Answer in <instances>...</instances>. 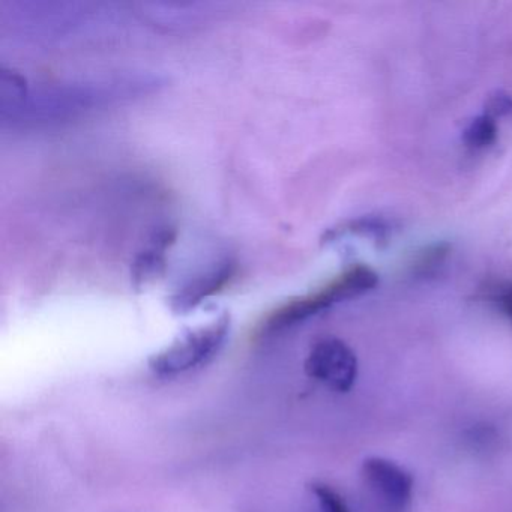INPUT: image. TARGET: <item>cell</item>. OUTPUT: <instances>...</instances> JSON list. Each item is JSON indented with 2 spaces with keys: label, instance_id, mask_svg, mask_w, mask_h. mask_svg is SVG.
<instances>
[{
  "label": "cell",
  "instance_id": "obj_12",
  "mask_svg": "<svg viewBox=\"0 0 512 512\" xmlns=\"http://www.w3.org/2000/svg\"><path fill=\"white\" fill-rule=\"evenodd\" d=\"M485 113L491 118L512 119V97L506 92L496 91L485 101Z\"/></svg>",
  "mask_w": 512,
  "mask_h": 512
},
{
  "label": "cell",
  "instance_id": "obj_8",
  "mask_svg": "<svg viewBox=\"0 0 512 512\" xmlns=\"http://www.w3.org/2000/svg\"><path fill=\"white\" fill-rule=\"evenodd\" d=\"M497 137H499V128H497L496 119L484 113L467 124L461 139L467 148L473 151H484L497 142Z\"/></svg>",
  "mask_w": 512,
  "mask_h": 512
},
{
  "label": "cell",
  "instance_id": "obj_7",
  "mask_svg": "<svg viewBox=\"0 0 512 512\" xmlns=\"http://www.w3.org/2000/svg\"><path fill=\"white\" fill-rule=\"evenodd\" d=\"M391 226L388 221L380 217H359L344 221L340 226L329 229L323 235V242H332L344 235H358L374 239L376 244H385L388 241Z\"/></svg>",
  "mask_w": 512,
  "mask_h": 512
},
{
  "label": "cell",
  "instance_id": "obj_9",
  "mask_svg": "<svg viewBox=\"0 0 512 512\" xmlns=\"http://www.w3.org/2000/svg\"><path fill=\"white\" fill-rule=\"evenodd\" d=\"M452 247L448 242H437L428 245L413 256L409 269L413 277H430L436 274L451 254Z\"/></svg>",
  "mask_w": 512,
  "mask_h": 512
},
{
  "label": "cell",
  "instance_id": "obj_2",
  "mask_svg": "<svg viewBox=\"0 0 512 512\" xmlns=\"http://www.w3.org/2000/svg\"><path fill=\"white\" fill-rule=\"evenodd\" d=\"M232 316L229 311L208 325L190 329L170 346L149 359V368L161 377L178 376L211 361L229 337Z\"/></svg>",
  "mask_w": 512,
  "mask_h": 512
},
{
  "label": "cell",
  "instance_id": "obj_3",
  "mask_svg": "<svg viewBox=\"0 0 512 512\" xmlns=\"http://www.w3.org/2000/svg\"><path fill=\"white\" fill-rule=\"evenodd\" d=\"M305 373L335 392H347L358 377V358L340 338H322L305 359Z\"/></svg>",
  "mask_w": 512,
  "mask_h": 512
},
{
  "label": "cell",
  "instance_id": "obj_4",
  "mask_svg": "<svg viewBox=\"0 0 512 512\" xmlns=\"http://www.w3.org/2000/svg\"><path fill=\"white\" fill-rule=\"evenodd\" d=\"M362 478L368 490L389 511H403L412 499V475L388 458H367L362 464Z\"/></svg>",
  "mask_w": 512,
  "mask_h": 512
},
{
  "label": "cell",
  "instance_id": "obj_5",
  "mask_svg": "<svg viewBox=\"0 0 512 512\" xmlns=\"http://www.w3.org/2000/svg\"><path fill=\"white\" fill-rule=\"evenodd\" d=\"M238 274V262L233 259L221 260L208 271L191 278L181 289L176 290L169 298L170 310L175 314H188L199 307L205 299L220 293L224 287L232 283Z\"/></svg>",
  "mask_w": 512,
  "mask_h": 512
},
{
  "label": "cell",
  "instance_id": "obj_6",
  "mask_svg": "<svg viewBox=\"0 0 512 512\" xmlns=\"http://www.w3.org/2000/svg\"><path fill=\"white\" fill-rule=\"evenodd\" d=\"M176 235L178 233L172 227H163L152 235L149 244L137 254L131 268L134 287L142 289L163 275L166 269L167 251L175 244Z\"/></svg>",
  "mask_w": 512,
  "mask_h": 512
},
{
  "label": "cell",
  "instance_id": "obj_1",
  "mask_svg": "<svg viewBox=\"0 0 512 512\" xmlns=\"http://www.w3.org/2000/svg\"><path fill=\"white\" fill-rule=\"evenodd\" d=\"M377 283H379V277L370 266L364 265V263L350 265L316 292L290 299L286 304L275 308L262 320L256 335L259 338H265L280 334V332L316 316L320 311L328 310L338 302L370 292L377 286Z\"/></svg>",
  "mask_w": 512,
  "mask_h": 512
},
{
  "label": "cell",
  "instance_id": "obj_11",
  "mask_svg": "<svg viewBox=\"0 0 512 512\" xmlns=\"http://www.w3.org/2000/svg\"><path fill=\"white\" fill-rule=\"evenodd\" d=\"M310 491L319 502L322 512H352L344 497L338 491H335L331 485L323 484V482H313V484H310Z\"/></svg>",
  "mask_w": 512,
  "mask_h": 512
},
{
  "label": "cell",
  "instance_id": "obj_10",
  "mask_svg": "<svg viewBox=\"0 0 512 512\" xmlns=\"http://www.w3.org/2000/svg\"><path fill=\"white\" fill-rule=\"evenodd\" d=\"M481 296L496 305L512 322V281H491L482 287Z\"/></svg>",
  "mask_w": 512,
  "mask_h": 512
}]
</instances>
